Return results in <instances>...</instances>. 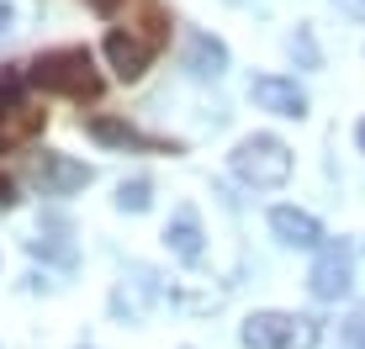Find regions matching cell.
Returning a JSON list of instances; mask_svg holds the SVG:
<instances>
[{"mask_svg": "<svg viewBox=\"0 0 365 349\" xmlns=\"http://www.w3.org/2000/svg\"><path fill=\"white\" fill-rule=\"evenodd\" d=\"M0 207H16V180L11 174H0Z\"/></svg>", "mask_w": 365, "mask_h": 349, "instance_id": "5bb4252c", "label": "cell"}, {"mask_svg": "<svg viewBox=\"0 0 365 349\" xmlns=\"http://www.w3.org/2000/svg\"><path fill=\"white\" fill-rule=\"evenodd\" d=\"M170 43V11L165 6H154V0H143L138 6V21L128 32H111L106 37V58H111V69H117V80H143V69L159 58V48Z\"/></svg>", "mask_w": 365, "mask_h": 349, "instance_id": "6da1fadb", "label": "cell"}, {"mask_svg": "<svg viewBox=\"0 0 365 349\" xmlns=\"http://www.w3.org/2000/svg\"><path fill=\"white\" fill-rule=\"evenodd\" d=\"M238 339L249 349H318V323L302 313H255Z\"/></svg>", "mask_w": 365, "mask_h": 349, "instance_id": "5b68a950", "label": "cell"}, {"mask_svg": "<svg viewBox=\"0 0 365 349\" xmlns=\"http://www.w3.org/2000/svg\"><path fill=\"white\" fill-rule=\"evenodd\" d=\"M85 6L101 11V16H111V11H117V6H128V0H85Z\"/></svg>", "mask_w": 365, "mask_h": 349, "instance_id": "9a60e30c", "label": "cell"}, {"mask_svg": "<svg viewBox=\"0 0 365 349\" xmlns=\"http://www.w3.org/2000/svg\"><path fill=\"white\" fill-rule=\"evenodd\" d=\"M312 296L318 302H339V296H349V281H355V254H349V244H323L318 259H312Z\"/></svg>", "mask_w": 365, "mask_h": 349, "instance_id": "8992f818", "label": "cell"}, {"mask_svg": "<svg viewBox=\"0 0 365 349\" xmlns=\"http://www.w3.org/2000/svg\"><path fill=\"white\" fill-rule=\"evenodd\" d=\"M48 111H37V101L27 95V74L21 69H0V154L32 143L43 132Z\"/></svg>", "mask_w": 365, "mask_h": 349, "instance_id": "3957f363", "label": "cell"}, {"mask_svg": "<svg viewBox=\"0 0 365 349\" xmlns=\"http://www.w3.org/2000/svg\"><path fill=\"white\" fill-rule=\"evenodd\" d=\"M148 202H154V185L148 180H122V191H117L122 212H148Z\"/></svg>", "mask_w": 365, "mask_h": 349, "instance_id": "4fadbf2b", "label": "cell"}, {"mask_svg": "<svg viewBox=\"0 0 365 349\" xmlns=\"http://www.w3.org/2000/svg\"><path fill=\"white\" fill-rule=\"evenodd\" d=\"M270 228H275V239L292 244V249H323V228H318V217H312V212L275 207V212H270Z\"/></svg>", "mask_w": 365, "mask_h": 349, "instance_id": "ba28073f", "label": "cell"}, {"mask_svg": "<svg viewBox=\"0 0 365 349\" xmlns=\"http://www.w3.org/2000/svg\"><path fill=\"white\" fill-rule=\"evenodd\" d=\"M339 6H344L349 16H360V21H365V0H339Z\"/></svg>", "mask_w": 365, "mask_h": 349, "instance_id": "2e32d148", "label": "cell"}, {"mask_svg": "<svg viewBox=\"0 0 365 349\" xmlns=\"http://www.w3.org/2000/svg\"><path fill=\"white\" fill-rule=\"evenodd\" d=\"M165 244H170L175 259H185V265H196V259H201V217H196V207H180L170 217Z\"/></svg>", "mask_w": 365, "mask_h": 349, "instance_id": "30bf717a", "label": "cell"}, {"mask_svg": "<svg viewBox=\"0 0 365 349\" xmlns=\"http://www.w3.org/2000/svg\"><path fill=\"white\" fill-rule=\"evenodd\" d=\"M185 69L201 74V80H217V74L228 69V48H222L217 37L196 32V37H191V48H185Z\"/></svg>", "mask_w": 365, "mask_h": 349, "instance_id": "8fae6325", "label": "cell"}, {"mask_svg": "<svg viewBox=\"0 0 365 349\" xmlns=\"http://www.w3.org/2000/svg\"><path fill=\"white\" fill-rule=\"evenodd\" d=\"M355 143H360V148H365V122H360V127H355Z\"/></svg>", "mask_w": 365, "mask_h": 349, "instance_id": "e0dca14e", "label": "cell"}, {"mask_svg": "<svg viewBox=\"0 0 365 349\" xmlns=\"http://www.w3.org/2000/svg\"><path fill=\"white\" fill-rule=\"evenodd\" d=\"M21 74H27V85H37L48 95H69V101H96L101 95V69L91 48H48Z\"/></svg>", "mask_w": 365, "mask_h": 349, "instance_id": "7a4b0ae2", "label": "cell"}, {"mask_svg": "<svg viewBox=\"0 0 365 349\" xmlns=\"http://www.w3.org/2000/svg\"><path fill=\"white\" fill-rule=\"evenodd\" d=\"M37 180H43L48 196H69V191H80V185H91V165H74L64 154H43L37 159Z\"/></svg>", "mask_w": 365, "mask_h": 349, "instance_id": "9c48e42d", "label": "cell"}, {"mask_svg": "<svg viewBox=\"0 0 365 349\" xmlns=\"http://www.w3.org/2000/svg\"><path fill=\"white\" fill-rule=\"evenodd\" d=\"M233 170L244 174L249 185H259V191H275V185H286V174H292V148L281 138H270V132H255V138H244L233 148Z\"/></svg>", "mask_w": 365, "mask_h": 349, "instance_id": "277c9868", "label": "cell"}, {"mask_svg": "<svg viewBox=\"0 0 365 349\" xmlns=\"http://www.w3.org/2000/svg\"><path fill=\"white\" fill-rule=\"evenodd\" d=\"M249 95H255L259 111H275V117H307V95H302L297 80H281V74H259L255 85H249Z\"/></svg>", "mask_w": 365, "mask_h": 349, "instance_id": "52a82bcc", "label": "cell"}, {"mask_svg": "<svg viewBox=\"0 0 365 349\" xmlns=\"http://www.w3.org/2000/svg\"><path fill=\"white\" fill-rule=\"evenodd\" d=\"M91 132L101 143H122V148H148V138L138 127H128V122H117V117H91Z\"/></svg>", "mask_w": 365, "mask_h": 349, "instance_id": "7c38bea8", "label": "cell"}]
</instances>
